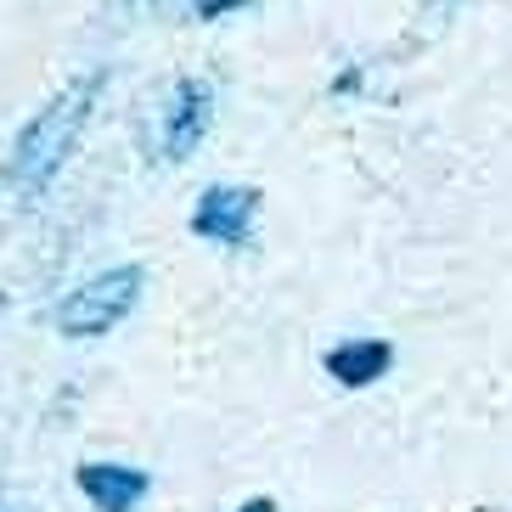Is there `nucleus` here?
<instances>
[{
    "label": "nucleus",
    "instance_id": "1",
    "mask_svg": "<svg viewBox=\"0 0 512 512\" xmlns=\"http://www.w3.org/2000/svg\"><path fill=\"white\" fill-rule=\"evenodd\" d=\"M102 91H107V68H85L79 79H68V85L17 130L6 164H0V186H6L12 197H40L46 192V186L62 175V164L74 158L79 136H85V124H91L96 102H102Z\"/></svg>",
    "mask_w": 512,
    "mask_h": 512
},
{
    "label": "nucleus",
    "instance_id": "2",
    "mask_svg": "<svg viewBox=\"0 0 512 512\" xmlns=\"http://www.w3.org/2000/svg\"><path fill=\"white\" fill-rule=\"evenodd\" d=\"M141 293H147V271L141 265H107V271L85 276L79 287H68V299L51 310L62 338H107L113 327L136 316Z\"/></svg>",
    "mask_w": 512,
    "mask_h": 512
},
{
    "label": "nucleus",
    "instance_id": "3",
    "mask_svg": "<svg viewBox=\"0 0 512 512\" xmlns=\"http://www.w3.org/2000/svg\"><path fill=\"white\" fill-rule=\"evenodd\" d=\"M209 124H214V79L181 74L164 91V102H158V124H152L147 158H158V164L192 158V152L203 147V136H209Z\"/></svg>",
    "mask_w": 512,
    "mask_h": 512
},
{
    "label": "nucleus",
    "instance_id": "4",
    "mask_svg": "<svg viewBox=\"0 0 512 512\" xmlns=\"http://www.w3.org/2000/svg\"><path fill=\"white\" fill-rule=\"evenodd\" d=\"M186 226H192L197 242H214V248H248V242H254V226H259V192L254 186H231V181L203 186Z\"/></svg>",
    "mask_w": 512,
    "mask_h": 512
},
{
    "label": "nucleus",
    "instance_id": "5",
    "mask_svg": "<svg viewBox=\"0 0 512 512\" xmlns=\"http://www.w3.org/2000/svg\"><path fill=\"white\" fill-rule=\"evenodd\" d=\"M74 484L96 512H141L152 496V473L136 462H79Z\"/></svg>",
    "mask_w": 512,
    "mask_h": 512
},
{
    "label": "nucleus",
    "instance_id": "6",
    "mask_svg": "<svg viewBox=\"0 0 512 512\" xmlns=\"http://www.w3.org/2000/svg\"><path fill=\"white\" fill-rule=\"evenodd\" d=\"M394 366V344L389 338H344L321 355V372L338 383V389H372L377 377H389Z\"/></svg>",
    "mask_w": 512,
    "mask_h": 512
},
{
    "label": "nucleus",
    "instance_id": "7",
    "mask_svg": "<svg viewBox=\"0 0 512 512\" xmlns=\"http://www.w3.org/2000/svg\"><path fill=\"white\" fill-rule=\"evenodd\" d=\"M152 6H175V12L197 17V23H220V17L242 12V6H254V0H152Z\"/></svg>",
    "mask_w": 512,
    "mask_h": 512
},
{
    "label": "nucleus",
    "instance_id": "8",
    "mask_svg": "<svg viewBox=\"0 0 512 512\" xmlns=\"http://www.w3.org/2000/svg\"><path fill=\"white\" fill-rule=\"evenodd\" d=\"M355 91H361V62H349L344 74L332 79V96H355Z\"/></svg>",
    "mask_w": 512,
    "mask_h": 512
},
{
    "label": "nucleus",
    "instance_id": "9",
    "mask_svg": "<svg viewBox=\"0 0 512 512\" xmlns=\"http://www.w3.org/2000/svg\"><path fill=\"white\" fill-rule=\"evenodd\" d=\"M231 512H276V501L271 496H248L242 507H231Z\"/></svg>",
    "mask_w": 512,
    "mask_h": 512
},
{
    "label": "nucleus",
    "instance_id": "10",
    "mask_svg": "<svg viewBox=\"0 0 512 512\" xmlns=\"http://www.w3.org/2000/svg\"><path fill=\"white\" fill-rule=\"evenodd\" d=\"M0 512H29V507H23V501L12 496V490H0Z\"/></svg>",
    "mask_w": 512,
    "mask_h": 512
},
{
    "label": "nucleus",
    "instance_id": "11",
    "mask_svg": "<svg viewBox=\"0 0 512 512\" xmlns=\"http://www.w3.org/2000/svg\"><path fill=\"white\" fill-rule=\"evenodd\" d=\"M434 6H451V0H434Z\"/></svg>",
    "mask_w": 512,
    "mask_h": 512
}]
</instances>
